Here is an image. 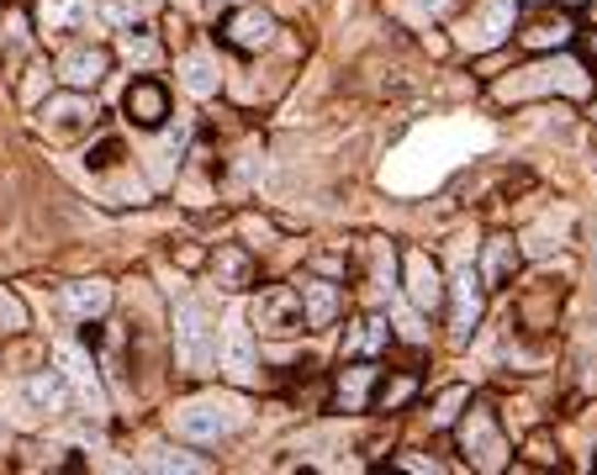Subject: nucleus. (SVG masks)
<instances>
[{
    "instance_id": "obj_30",
    "label": "nucleus",
    "mask_w": 597,
    "mask_h": 475,
    "mask_svg": "<svg viewBox=\"0 0 597 475\" xmlns=\"http://www.w3.org/2000/svg\"><path fill=\"white\" fill-rule=\"evenodd\" d=\"M407 396H413V381H397V386H391V391H381V407H387V413H391V407H402Z\"/></svg>"
},
{
    "instance_id": "obj_5",
    "label": "nucleus",
    "mask_w": 597,
    "mask_h": 475,
    "mask_svg": "<svg viewBox=\"0 0 597 475\" xmlns=\"http://www.w3.org/2000/svg\"><path fill=\"white\" fill-rule=\"evenodd\" d=\"M518 32V0H481L477 11L460 16V48L492 54L497 43H508Z\"/></svg>"
},
{
    "instance_id": "obj_34",
    "label": "nucleus",
    "mask_w": 597,
    "mask_h": 475,
    "mask_svg": "<svg viewBox=\"0 0 597 475\" xmlns=\"http://www.w3.org/2000/svg\"><path fill=\"white\" fill-rule=\"evenodd\" d=\"M175 5H196V0H175Z\"/></svg>"
},
{
    "instance_id": "obj_25",
    "label": "nucleus",
    "mask_w": 597,
    "mask_h": 475,
    "mask_svg": "<svg viewBox=\"0 0 597 475\" xmlns=\"http://www.w3.org/2000/svg\"><path fill=\"white\" fill-rule=\"evenodd\" d=\"M117 48H122V59H133V63H153V59H159V43H153L143 27H127Z\"/></svg>"
},
{
    "instance_id": "obj_27",
    "label": "nucleus",
    "mask_w": 597,
    "mask_h": 475,
    "mask_svg": "<svg viewBox=\"0 0 597 475\" xmlns=\"http://www.w3.org/2000/svg\"><path fill=\"white\" fill-rule=\"evenodd\" d=\"M101 5H106V16H112L117 27H133V22L149 16V0H101Z\"/></svg>"
},
{
    "instance_id": "obj_10",
    "label": "nucleus",
    "mask_w": 597,
    "mask_h": 475,
    "mask_svg": "<svg viewBox=\"0 0 597 475\" xmlns=\"http://www.w3.org/2000/svg\"><path fill=\"white\" fill-rule=\"evenodd\" d=\"M275 16L260 11V5H239L233 16H228V27H222V43L228 48H239V54H265L269 43H275Z\"/></svg>"
},
{
    "instance_id": "obj_17",
    "label": "nucleus",
    "mask_w": 597,
    "mask_h": 475,
    "mask_svg": "<svg viewBox=\"0 0 597 475\" xmlns=\"http://www.w3.org/2000/svg\"><path fill=\"white\" fill-rule=\"evenodd\" d=\"M211 280H217L222 291H243V286L254 280L249 248H239V243H217V248H211Z\"/></svg>"
},
{
    "instance_id": "obj_6",
    "label": "nucleus",
    "mask_w": 597,
    "mask_h": 475,
    "mask_svg": "<svg viewBox=\"0 0 597 475\" xmlns=\"http://www.w3.org/2000/svg\"><path fill=\"white\" fill-rule=\"evenodd\" d=\"M249 323L260 327L265 338H291L307 327V306H301V291L297 286H265L254 306H249Z\"/></svg>"
},
{
    "instance_id": "obj_20",
    "label": "nucleus",
    "mask_w": 597,
    "mask_h": 475,
    "mask_svg": "<svg viewBox=\"0 0 597 475\" xmlns=\"http://www.w3.org/2000/svg\"><path fill=\"white\" fill-rule=\"evenodd\" d=\"M387 344H391L387 317H359V323L344 333V349H338V355L344 359H370V355H381Z\"/></svg>"
},
{
    "instance_id": "obj_2",
    "label": "nucleus",
    "mask_w": 597,
    "mask_h": 475,
    "mask_svg": "<svg viewBox=\"0 0 597 475\" xmlns=\"http://www.w3.org/2000/svg\"><path fill=\"white\" fill-rule=\"evenodd\" d=\"M243 417H249V407H243L239 396H228V391H207V396L180 402L175 413H170V428H175L180 439H191V444H211V439L239 433Z\"/></svg>"
},
{
    "instance_id": "obj_29",
    "label": "nucleus",
    "mask_w": 597,
    "mask_h": 475,
    "mask_svg": "<svg viewBox=\"0 0 597 475\" xmlns=\"http://www.w3.org/2000/svg\"><path fill=\"white\" fill-rule=\"evenodd\" d=\"M149 471H202V460H191V454H180V449H159L149 460Z\"/></svg>"
},
{
    "instance_id": "obj_8",
    "label": "nucleus",
    "mask_w": 597,
    "mask_h": 475,
    "mask_svg": "<svg viewBox=\"0 0 597 475\" xmlns=\"http://www.w3.org/2000/svg\"><path fill=\"white\" fill-rule=\"evenodd\" d=\"M217 370L233 381V386H254L260 381V359H254V333L243 323V312H233L222 323V338H217Z\"/></svg>"
},
{
    "instance_id": "obj_22",
    "label": "nucleus",
    "mask_w": 597,
    "mask_h": 475,
    "mask_svg": "<svg viewBox=\"0 0 597 475\" xmlns=\"http://www.w3.org/2000/svg\"><path fill=\"white\" fill-rule=\"evenodd\" d=\"M64 306L90 323V317H101V312L112 306V286H106V280H69V286H64Z\"/></svg>"
},
{
    "instance_id": "obj_1",
    "label": "nucleus",
    "mask_w": 597,
    "mask_h": 475,
    "mask_svg": "<svg viewBox=\"0 0 597 475\" xmlns=\"http://www.w3.org/2000/svg\"><path fill=\"white\" fill-rule=\"evenodd\" d=\"M550 90L582 101V95H593V74L576 59H539V63H529V69H513L508 80H497L492 95L508 106V101H529V95H550Z\"/></svg>"
},
{
    "instance_id": "obj_11",
    "label": "nucleus",
    "mask_w": 597,
    "mask_h": 475,
    "mask_svg": "<svg viewBox=\"0 0 597 475\" xmlns=\"http://www.w3.org/2000/svg\"><path fill=\"white\" fill-rule=\"evenodd\" d=\"M449 286H455V338L466 344V338L477 333V323H481V306H486V280H481V269L460 265Z\"/></svg>"
},
{
    "instance_id": "obj_32",
    "label": "nucleus",
    "mask_w": 597,
    "mask_h": 475,
    "mask_svg": "<svg viewBox=\"0 0 597 475\" xmlns=\"http://www.w3.org/2000/svg\"><path fill=\"white\" fill-rule=\"evenodd\" d=\"M0 449H5V428H0ZM0 465H5V454H0Z\"/></svg>"
},
{
    "instance_id": "obj_4",
    "label": "nucleus",
    "mask_w": 597,
    "mask_h": 475,
    "mask_svg": "<svg viewBox=\"0 0 597 475\" xmlns=\"http://www.w3.org/2000/svg\"><path fill=\"white\" fill-rule=\"evenodd\" d=\"M460 454H466L471 471H503L508 465V439H503L497 417L477 402L466 407V422H460Z\"/></svg>"
},
{
    "instance_id": "obj_3",
    "label": "nucleus",
    "mask_w": 597,
    "mask_h": 475,
    "mask_svg": "<svg viewBox=\"0 0 597 475\" xmlns=\"http://www.w3.org/2000/svg\"><path fill=\"white\" fill-rule=\"evenodd\" d=\"M175 359L185 375H207L211 364H217V333H211L202 301H191V297L175 301Z\"/></svg>"
},
{
    "instance_id": "obj_7",
    "label": "nucleus",
    "mask_w": 597,
    "mask_h": 475,
    "mask_svg": "<svg viewBox=\"0 0 597 475\" xmlns=\"http://www.w3.org/2000/svg\"><path fill=\"white\" fill-rule=\"evenodd\" d=\"M37 127L48 132V138H85L95 132V101H90V90H64V95H48L43 106H37Z\"/></svg>"
},
{
    "instance_id": "obj_26",
    "label": "nucleus",
    "mask_w": 597,
    "mask_h": 475,
    "mask_svg": "<svg viewBox=\"0 0 597 475\" xmlns=\"http://www.w3.org/2000/svg\"><path fill=\"white\" fill-rule=\"evenodd\" d=\"M471 407V386H449V391H439V402H434V422L439 428H449L455 417Z\"/></svg>"
},
{
    "instance_id": "obj_21",
    "label": "nucleus",
    "mask_w": 597,
    "mask_h": 475,
    "mask_svg": "<svg viewBox=\"0 0 597 475\" xmlns=\"http://www.w3.org/2000/svg\"><path fill=\"white\" fill-rule=\"evenodd\" d=\"M85 22H90V0H37V27L48 37L85 27Z\"/></svg>"
},
{
    "instance_id": "obj_31",
    "label": "nucleus",
    "mask_w": 597,
    "mask_h": 475,
    "mask_svg": "<svg viewBox=\"0 0 597 475\" xmlns=\"http://www.w3.org/2000/svg\"><path fill=\"white\" fill-rule=\"evenodd\" d=\"M217 11H233V5H254V0H211Z\"/></svg>"
},
{
    "instance_id": "obj_19",
    "label": "nucleus",
    "mask_w": 597,
    "mask_h": 475,
    "mask_svg": "<svg viewBox=\"0 0 597 475\" xmlns=\"http://www.w3.org/2000/svg\"><path fill=\"white\" fill-rule=\"evenodd\" d=\"M518 265H524L518 243H513V238H492V243H486V254H481V280H486V291L508 286L513 275H518Z\"/></svg>"
},
{
    "instance_id": "obj_23",
    "label": "nucleus",
    "mask_w": 597,
    "mask_h": 475,
    "mask_svg": "<svg viewBox=\"0 0 597 475\" xmlns=\"http://www.w3.org/2000/svg\"><path fill=\"white\" fill-rule=\"evenodd\" d=\"M571 32H576L571 16H550V11H544V16H535V22L518 27V43H524V48H566Z\"/></svg>"
},
{
    "instance_id": "obj_18",
    "label": "nucleus",
    "mask_w": 597,
    "mask_h": 475,
    "mask_svg": "<svg viewBox=\"0 0 597 475\" xmlns=\"http://www.w3.org/2000/svg\"><path fill=\"white\" fill-rule=\"evenodd\" d=\"M301 306H307V327H329L344 312V291L333 280H301Z\"/></svg>"
},
{
    "instance_id": "obj_28",
    "label": "nucleus",
    "mask_w": 597,
    "mask_h": 475,
    "mask_svg": "<svg viewBox=\"0 0 597 475\" xmlns=\"http://www.w3.org/2000/svg\"><path fill=\"white\" fill-rule=\"evenodd\" d=\"M22 327H27V306L11 291H0V333H22Z\"/></svg>"
},
{
    "instance_id": "obj_24",
    "label": "nucleus",
    "mask_w": 597,
    "mask_h": 475,
    "mask_svg": "<svg viewBox=\"0 0 597 475\" xmlns=\"http://www.w3.org/2000/svg\"><path fill=\"white\" fill-rule=\"evenodd\" d=\"M27 48H32V32H27L22 5H5L0 11V59L16 63V59H27Z\"/></svg>"
},
{
    "instance_id": "obj_12",
    "label": "nucleus",
    "mask_w": 597,
    "mask_h": 475,
    "mask_svg": "<svg viewBox=\"0 0 597 475\" xmlns=\"http://www.w3.org/2000/svg\"><path fill=\"white\" fill-rule=\"evenodd\" d=\"M402 269H407V301H413L418 312H439V306H445V275H439V265H434L423 248H413V254L402 259Z\"/></svg>"
},
{
    "instance_id": "obj_14",
    "label": "nucleus",
    "mask_w": 597,
    "mask_h": 475,
    "mask_svg": "<svg viewBox=\"0 0 597 475\" xmlns=\"http://www.w3.org/2000/svg\"><path fill=\"white\" fill-rule=\"evenodd\" d=\"M370 386H376V364H370V359H349V364L338 370V381H333V407H338V413H365Z\"/></svg>"
},
{
    "instance_id": "obj_33",
    "label": "nucleus",
    "mask_w": 597,
    "mask_h": 475,
    "mask_svg": "<svg viewBox=\"0 0 597 475\" xmlns=\"http://www.w3.org/2000/svg\"><path fill=\"white\" fill-rule=\"evenodd\" d=\"M593 63H597V37H593Z\"/></svg>"
},
{
    "instance_id": "obj_13",
    "label": "nucleus",
    "mask_w": 597,
    "mask_h": 475,
    "mask_svg": "<svg viewBox=\"0 0 597 475\" xmlns=\"http://www.w3.org/2000/svg\"><path fill=\"white\" fill-rule=\"evenodd\" d=\"M122 112H127V121L133 127H164V117H170V90L159 85V80H133L127 85V95H122Z\"/></svg>"
},
{
    "instance_id": "obj_16",
    "label": "nucleus",
    "mask_w": 597,
    "mask_h": 475,
    "mask_svg": "<svg viewBox=\"0 0 597 475\" xmlns=\"http://www.w3.org/2000/svg\"><path fill=\"white\" fill-rule=\"evenodd\" d=\"M180 85H185V95H196V101L217 95V85H222L217 54H211V48H191V54L180 59Z\"/></svg>"
},
{
    "instance_id": "obj_9",
    "label": "nucleus",
    "mask_w": 597,
    "mask_h": 475,
    "mask_svg": "<svg viewBox=\"0 0 597 475\" xmlns=\"http://www.w3.org/2000/svg\"><path fill=\"white\" fill-rule=\"evenodd\" d=\"M54 359H59L64 381L74 386V396L90 407V417H106V391H101V375H95V359H90L80 344H59Z\"/></svg>"
},
{
    "instance_id": "obj_15",
    "label": "nucleus",
    "mask_w": 597,
    "mask_h": 475,
    "mask_svg": "<svg viewBox=\"0 0 597 475\" xmlns=\"http://www.w3.org/2000/svg\"><path fill=\"white\" fill-rule=\"evenodd\" d=\"M106 69H112V54H106V48H74V54L59 59V74L69 90H95L106 80Z\"/></svg>"
}]
</instances>
